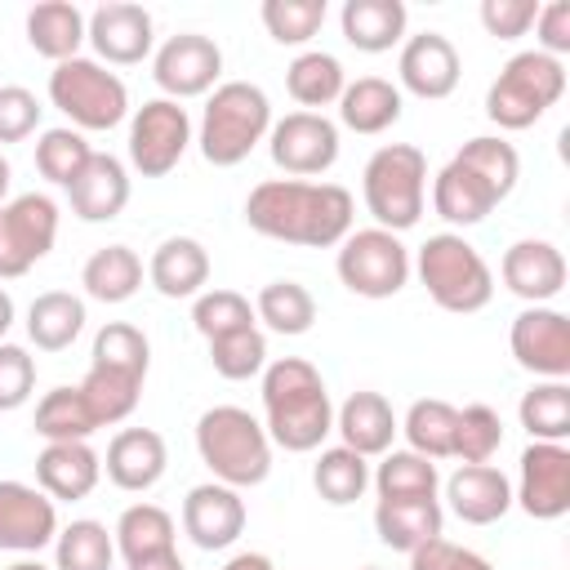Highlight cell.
I'll return each mask as SVG.
<instances>
[{
  "label": "cell",
  "instance_id": "7402d4cb",
  "mask_svg": "<svg viewBox=\"0 0 570 570\" xmlns=\"http://www.w3.org/2000/svg\"><path fill=\"white\" fill-rule=\"evenodd\" d=\"M169 468V445L156 428H120L111 441H107V459H102V472L116 490H129V494H147Z\"/></svg>",
  "mask_w": 570,
  "mask_h": 570
},
{
  "label": "cell",
  "instance_id": "ac0fdd59",
  "mask_svg": "<svg viewBox=\"0 0 570 570\" xmlns=\"http://www.w3.org/2000/svg\"><path fill=\"white\" fill-rule=\"evenodd\" d=\"M459 76H463V58H459L450 36L419 31V36L401 40V58H396V80H401L396 89L401 94H414L423 102H441L459 89Z\"/></svg>",
  "mask_w": 570,
  "mask_h": 570
},
{
  "label": "cell",
  "instance_id": "5b68a950",
  "mask_svg": "<svg viewBox=\"0 0 570 570\" xmlns=\"http://www.w3.org/2000/svg\"><path fill=\"white\" fill-rule=\"evenodd\" d=\"M196 454L214 481L232 490H254L272 472V441L263 423L240 405H209L196 419Z\"/></svg>",
  "mask_w": 570,
  "mask_h": 570
},
{
  "label": "cell",
  "instance_id": "60d3db41",
  "mask_svg": "<svg viewBox=\"0 0 570 570\" xmlns=\"http://www.w3.org/2000/svg\"><path fill=\"white\" fill-rule=\"evenodd\" d=\"M98 432V419L80 387H49L36 401V436L45 441H89Z\"/></svg>",
  "mask_w": 570,
  "mask_h": 570
},
{
  "label": "cell",
  "instance_id": "680465c9",
  "mask_svg": "<svg viewBox=\"0 0 570 570\" xmlns=\"http://www.w3.org/2000/svg\"><path fill=\"white\" fill-rule=\"evenodd\" d=\"M9 325H13V298H9V289H0V343H4Z\"/></svg>",
  "mask_w": 570,
  "mask_h": 570
},
{
  "label": "cell",
  "instance_id": "f907efd6",
  "mask_svg": "<svg viewBox=\"0 0 570 570\" xmlns=\"http://www.w3.org/2000/svg\"><path fill=\"white\" fill-rule=\"evenodd\" d=\"M36 392V356L18 343H0V414L22 410Z\"/></svg>",
  "mask_w": 570,
  "mask_h": 570
},
{
  "label": "cell",
  "instance_id": "91938a15",
  "mask_svg": "<svg viewBox=\"0 0 570 570\" xmlns=\"http://www.w3.org/2000/svg\"><path fill=\"white\" fill-rule=\"evenodd\" d=\"M9 183H13V169H9V156L0 151V205L9 200Z\"/></svg>",
  "mask_w": 570,
  "mask_h": 570
},
{
  "label": "cell",
  "instance_id": "836d02e7",
  "mask_svg": "<svg viewBox=\"0 0 570 570\" xmlns=\"http://www.w3.org/2000/svg\"><path fill=\"white\" fill-rule=\"evenodd\" d=\"M142 258L129 245H102L80 267V285L98 303H129L142 289Z\"/></svg>",
  "mask_w": 570,
  "mask_h": 570
},
{
  "label": "cell",
  "instance_id": "52a82bcc",
  "mask_svg": "<svg viewBox=\"0 0 570 570\" xmlns=\"http://www.w3.org/2000/svg\"><path fill=\"white\" fill-rule=\"evenodd\" d=\"M361 200L383 232H410L428 209V156L414 142H383L361 169Z\"/></svg>",
  "mask_w": 570,
  "mask_h": 570
},
{
  "label": "cell",
  "instance_id": "5bb4252c",
  "mask_svg": "<svg viewBox=\"0 0 570 570\" xmlns=\"http://www.w3.org/2000/svg\"><path fill=\"white\" fill-rule=\"evenodd\" d=\"M218 76H223V49L200 31H178L151 53V80L160 85V98L183 102L214 94Z\"/></svg>",
  "mask_w": 570,
  "mask_h": 570
},
{
  "label": "cell",
  "instance_id": "484cf974",
  "mask_svg": "<svg viewBox=\"0 0 570 570\" xmlns=\"http://www.w3.org/2000/svg\"><path fill=\"white\" fill-rule=\"evenodd\" d=\"M445 499L463 525H494L512 508V481L494 463H463L445 481Z\"/></svg>",
  "mask_w": 570,
  "mask_h": 570
},
{
  "label": "cell",
  "instance_id": "b9f144b4",
  "mask_svg": "<svg viewBox=\"0 0 570 570\" xmlns=\"http://www.w3.org/2000/svg\"><path fill=\"white\" fill-rule=\"evenodd\" d=\"M111 561H116V539L94 517L62 525L53 539V570H111Z\"/></svg>",
  "mask_w": 570,
  "mask_h": 570
},
{
  "label": "cell",
  "instance_id": "603a6c76",
  "mask_svg": "<svg viewBox=\"0 0 570 570\" xmlns=\"http://www.w3.org/2000/svg\"><path fill=\"white\" fill-rule=\"evenodd\" d=\"M98 481H102V459L89 441H45V450L36 454V485L53 503L89 499Z\"/></svg>",
  "mask_w": 570,
  "mask_h": 570
},
{
  "label": "cell",
  "instance_id": "7c38bea8",
  "mask_svg": "<svg viewBox=\"0 0 570 570\" xmlns=\"http://www.w3.org/2000/svg\"><path fill=\"white\" fill-rule=\"evenodd\" d=\"M191 147V116L174 98H147L129 116V165L142 178H165Z\"/></svg>",
  "mask_w": 570,
  "mask_h": 570
},
{
  "label": "cell",
  "instance_id": "7a4b0ae2",
  "mask_svg": "<svg viewBox=\"0 0 570 570\" xmlns=\"http://www.w3.org/2000/svg\"><path fill=\"white\" fill-rule=\"evenodd\" d=\"M521 178V156L499 134L468 138L432 178V209L450 227H476L494 205L512 196Z\"/></svg>",
  "mask_w": 570,
  "mask_h": 570
},
{
  "label": "cell",
  "instance_id": "6f0895ef",
  "mask_svg": "<svg viewBox=\"0 0 570 570\" xmlns=\"http://www.w3.org/2000/svg\"><path fill=\"white\" fill-rule=\"evenodd\" d=\"M125 570H187V566H183V557H178V552H160V557L134 561V566H125Z\"/></svg>",
  "mask_w": 570,
  "mask_h": 570
},
{
  "label": "cell",
  "instance_id": "8992f818",
  "mask_svg": "<svg viewBox=\"0 0 570 570\" xmlns=\"http://www.w3.org/2000/svg\"><path fill=\"white\" fill-rule=\"evenodd\" d=\"M419 272V285L441 312L472 316L494 298V272L481 258V249L463 232H436L419 245V258L410 263Z\"/></svg>",
  "mask_w": 570,
  "mask_h": 570
},
{
  "label": "cell",
  "instance_id": "4dcf8cb0",
  "mask_svg": "<svg viewBox=\"0 0 570 570\" xmlns=\"http://www.w3.org/2000/svg\"><path fill=\"white\" fill-rule=\"evenodd\" d=\"M85 22L89 13H80L71 0H40L36 9H27V45L58 67L67 58H80Z\"/></svg>",
  "mask_w": 570,
  "mask_h": 570
},
{
  "label": "cell",
  "instance_id": "bcb514c9",
  "mask_svg": "<svg viewBox=\"0 0 570 570\" xmlns=\"http://www.w3.org/2000/svg\"><path fill=\"white\" fill-rule=\"evenodd\" d=\"M191 325L209 343V338H223V334L258 325V316H254V303L240 289H200L196 303H191Z\"/></svg>",
  "mask_w": 570,
  "mask_h": 570
},
{
  "label": "cell",
  "instance_id": "f546056e",
  "mask_svg": "<svg viewBox=\"0 0 570 570\" xmlns=\"http://www.w3.org/2000/svg\"><path fill=\"white\" fill-rule=\"evenodd\" d=\"M405 22H410V9L401 0H343L338 9L343 40L361 53H387L392 45H401Z\"/></svg>",
  "mask_w": 570,
  "mask_h": 570
},
{
  "label": "cell",
  "instance_id": "cb8c5ba5",
  "mask_svg": "<svg viewBox=\"0 0 570 570\" xmlns=\"http://www.w3.org/2000/svg\"><path fill=\"white\" fill-rule=\"evenodd\" d=\"M67 205L80 223H111L129 205V169L111 151H94L80 178L67 187Z\"/></svg>",
  "mask_w": 570,
  "mask_h": 570
},
{
  "label": "cell",
  "instance_id": "6da1fadb",
  "mask_svg": "<svg viewBox=\"0 0 570 570\" xmlns=\"http://www.w3.org/2000/svg\"><path fill=\"white\" fill-rule=\"evenodd\" d=\"M356 200L338 183L307 178H267L245 196V223L281 245L334 249L352 232Z\"/></svg>",
  "mask_w": 570,
  "mask_h": 570
},
{
  "label": "cell",
  "instance_id": "ab89813d",
  "mask_svg": "<svg viewBox=\"0 0 570 570\" xmlns=\"http://www.w3.org/2000/svg\"><path fill=\"white\" fill-rule=\"evenodd\" d=\"M312 485H316V494L325 503L347 508V503H356L370 490V459H361L347 445H330L312 463Z\"/></svg>",
  "mask_w": 570,
  "mask_h": 570
},
{
  "label": "cell",
  "instance_id": "11a10c76",
  "mask_svg": "<svg viewBox=\"0 0 570 570\" xmlns=\"http://www.w3.org/2000/svg\"><path fill=\"white\" fill-rule=\"evenodd\" d=\"M534 31H539V53H548V58H566V53H570V4H566V0L539 4Z\"/></svg>",
  "mask_w": 570,
  "mask_h": 570
},
{
  "label": "cell",
  "instance_id": "6125c7cd",
  "mask_svg": "<svg viewBox=\"0 0 570 570\" xmlns=\"http://www.w3.org/2000/svg\"><path fill=\"white\" fill-rule=\"evenodd\" d=\"M361 570H379V566H361Z\"/></svg>",
  "mask_w": 570,
  "mask_h": 570
},
{
  "label": "cell",
  "instance_id": "277c9868",
  "mask_svg": "<svg viewBox=\"0 0 570 570\" xmlns=\"http://www.w3.org/2000/svg\"><path fill=\"white\" fill-rule=\"evenodd\" d=\"M267 129H272V98L263 94V85L218 80V89L205 98L196 142L214 169H232L249 160V151L267 138Z\"/></svg>",
  "mask_w": 570,
  "mask_h": 570
},
{
  "label": "cell",
  "instance_id": "f6af8a7d",
  "mask_svg": "<svg viewBox=\"0 0 570 570\" xmlns=\"http://www.w3.org/2000/svg\"><path fill=\"white\" fill-rule=\"evenodd\" d=\"M76 387H80V396L89 401V410H94L98 428L125 423V419L134 414L138 396H142V383H138V379L116 374V370H98V365H89V370H85V379H80Z\"/></svg>",
  "mask_w": 570,
  "mask_h": 570
},
{
  "label": "cell",
  "instance_id": "4316f807",
  "mask_svg": "<svg viewBox=\"0 0 570 570\" xmlns=\"http://www.w3.org/2000/svg\"><path fill=\"white\" fill-rule=\"evenodd\" d=\"M405 111V94L383 76H356L338 94V125L352 134H387Z\"/></svg>",
  "mask_w": 570,
  "mask_h": 570
},
{
  "label": "cell",
  "instance_id": "30bf717a",
  "mask_svg": "<svg viewBox=\"0 0 570 570\" xmlns=\"http://www.w3.org/2000/svg\"><path fill=\"white\" fill-rule=\"evenodd\" d=\"M334 272L343 281V289H352L356 298H392L410 285V249L401 245L396 232L383 227H352L338 240L334 254Z\"/></svg>",
  "mask_w": 570,
  "mask_h": 570
},
{
  "label": "cell",
  "instance_id": "f35d334b",
  "mask_svg": "<svg viewBox=\"0 0 570 570\" xmlns=\"http://www.w3.org/2000/svg\"><path fill=\"white\" fill-rule=\"evenodd\" d=\"M517 419H521V428L530 432V441H557V445H566V436H570V383H561V379H539V383L521 396Z\"/></svg>",
  "mask_w": 570,
  "mask_h": 570
},
{
  "label": "cell",
  "instance_id": "f5cc1de1",
  "mask_svg": "<svg viewBox=\"0 0 570 570\" xmlns=\"http://www.w3.org/2000/svg\"><path fill=\"white\" fill-rule=\"evenodd\" d=\"M476 18H481V27H485L494 40H517V36H525V31L534 27L539 4H534V0H481Z\"/></svg>",
  "mask_w": 570,
  "mask_h": 570
},
{
  "label": "cell",
  "instance_id": "d6a6232c",
  "mask_svg": "<svg viewBox=\"0 0 570 570\" xmlns=\"http://www.w3.org/2000/svg\"><path fill=\"white\" fill-rule=\"evenodd\" d=\"M85 330V298L71 289H45L27 307V338L40 352H67Z\"/></svg>",
  "mask_w": 570,
  "mask_h": 570
},
{
  "label": "cell",
  "instance_id": "db71d44e",
  "mask_svg": "<svg viewBox=\"0 0 570 570\" xmlns=\"http://www.w3.org/2000/svg\"><path fill=\"white\" fill-rule=\"evenodd\" d=\"M410 570H494L481 552L463 548V543H450V539H432L423 548L410 552Z\"/></svg>",
  "mask_w": 570,
  "mask_h": 570
},
{
  "label": "cell",
  "instance_id": "9c48e42d",
  "mask_svg": "<svg viewBox=\"0 0 570 570\" xmlns=\"http://www.w3.org/2000/svg\"><path fill=\"white\" fill-rule=\"evenodd\" d=\"M49 102L80 134H107L129 116V89L98 58H67L49 71Z\"/></svg>",
  "mask_w": 570,
  "mask_h": 570
},
{
  "label": "cell",
  "instance_id": "e575fe53",
  "mask_svg": "<svg viewBox=\"0 0 570 570\" xmlns=\"http://www.w3.org/2000/svg\"><path fill=\"white\" fill-rule=\"evenodd\" d=\"M343 85H347V71H343V62H338L334 53H325V49H303V53L285 67V89H289V98H294L303 111H321V107L338 102Z\"/></svg>",
  "mask_w": 570,
  "mask_h": 570
},
{
  "label": "cell",
  "instance_id": "816d5d0a",
  "mask_svg": "<svg viewBox=\"0 0 570 570\" xmlns=\"http://www.w3.org/2000/svg\"><path fill=\"white\" fill-rule=\"evenodd\" d=\"M40 98L27 85H0V142H22L40 129Z\"/></svg>",
  "mask_w": 570,
  "mask_h": 570
},
{
  "label": "cell",
  "instance_id": "3957f363",
  "mask_svg": "<svg viewBox=\"0 0 570 570\" xmlns=\"http://www.w3.org/2000/svg\"><path fill=\"white\" fill-rule=\"evenodd\" d=\"M263 432L285 454H312L334 432V401L321 370L303 356H276L263 370Z\"/></svg>",
  "mask_w": 570,
  "mask_h": 570
},
{
  "label": "cell",
  "instance_id": "e0dca14e",
  "mask_svg": "<svg viewBox=\"0 0 570 570\" xmlns=\"http://www.w3.org/2000/svg\"><path fill=\"white\" fill-rule=\"evenodd\" d=\"M85 40L94 45L102 67H138L142 58L156 53V22L142 4L129 0H107L89 13Z\"/></svg>",
  "mask_w": 570,
  "mask_h": 570
},
{
  "label": "cell",
  "instance_id": "2e32d148",
  "mask_svg": "<svg viewBox=\"0 0 570 570\" xmlns=\"http://www.w3.org/2000/svg\"><path fill=\"white\" fill-rule=\"evenodd\" d=\"M508 347L534 379H570V316L557 307H525L512 316Z\"/></svg>",
  "mask_w": 570,
  "mask_h": 570
},
{
  "label": "cell",
  "instance_id": "44dd1931",
  "mask_svg": "<svg viewBox=\"0 0 570 570\" xmlns=\"http://www.w3.org/2000/svg\"><path fill=\"white\" fill-rule=\"evenodd\" d=\"M499 276H503V285H508L517 298H525L530 307H548V303L566 289V254H561L552 240L525 236V240H512V245L503 249Z\"/></svg>",
  "mask_w": 570,
  "mask_h": 570
},
{
  "label": "cell",
  "instance_id": "74e56055",
  "mask_svg": "<svg viewBox=\"0 0 570 570\" xmlns=\"http://www.w3.org/2000/svg\"><path fill=\"white\" fill-rule=\"evenodd\" d=\"M254 316L272 330V334H285V338H298L316 325V298L307 285L298 281H267L254 298Z\"/></svg>",
  "mask_w": 570,
  "mask_h": 570
},
{
  "label": "cell",
  "instance_id": "94428289",
  "mask_svg": "<svg viewBox=\"0 0 570 570\" xmlns=\"http://www.w3.org/2000/svg\"><path fill=\"white\" fill-rule=\"evenodd\" d=\"M9 570H53V566H45L40 557H18V561H13Z\"/></svg>",
  "mask_w": 570,
  "mask_h": 570
},
{
  "label": "cell",
  "instance_id": "83f0119b",
  "mask_svg": "<svg viewBox=\"0 0 570 570\" xmlns=\"http://www.w3.org/2000/svg\"><path fill=\"white\" fill-rule=\"evenodd\" d=\"M147 281L165 298H196L209 281V249L196 236H165L147 258Z\"/></svg>",
  "mask_w": 570,
  "mask_h": 570
},
{
  "label": "cell",
  "instance_id": "ba28073f",
  "mask_svg": "<svg viewBox=\"0 0 570 570\" xmlns=\"http://www.w3.org/2000/svg\"><path fill=\"white\" fill-rule=\"evenodd\" d=\"M561 94H566V62L539 49H521L499 67L494 85L485 89V116L499 129L517 134L543 120L561 102Z\"/></svg>",
  "mask_w": 570,
  "mask_h": 570
},
{
  "label": "cell",
  "instance_id": "9a60e30c",
  "mask_svg": "<svg viewBox=\"0 0 570 570\" xmlns=\"http://www.w3.org/2000/svg\"><path fill=\"white\" fill-rule=\"evenodd\" d=\"M512 503L534 521H557L570 512V450L557 441H530L521 450Z\"/></svg>",
  "mask_w": 570,
  "mask_h": 570
},
{
  "label": "cell",
  "instance_id": "8d00e7d4",
  "mask_svg": "<svg viewBox=\"0 0 570 570\" xmlns=\"http://www.w3.org/2000/svg\"><path fill=\"white\" fill-rule=\"evenodd\" d=\"M370 485L379 499H436L441 472L432 459H423L414 450H387V454H379Z\"/></svg>",
  "mask_w": 570,
  "mask_h": 570
},
{
  "label": "cell",
  "instance_id": "ee69618b",
  "mask_svg": "<svg viewBox=\"0 0 570 570\" xmlns=\"http://www.w3.org/2000/svg\"><path fill=\"white\" fill-rule=\"evenodd\" d=\"M89 156H94V147H89L85 134L71 129V125L40 129V138H36V169H40V178L53 183V187H71V183L80 178V169L89 165Z\"/></svg>",
  "mask_w": 570,
  "mask_h": 570
},
{
  "label": "cell",
  "instance_id": "7dc6e473",
  "mask_svg": "<svg viewBox=\"0 0 570 570\" xmlns=\"http://www.w3.org/2000/svg\"><path fill=\"white\" fill-rule=\"evenodd\" d=\"M209 365L227 383H245V379L263 374L267 370V334L258 325H249V330L209 338Z\"/></svg>",
  "mask_w": 570,
  "mask_h": 570
},
{
  "label": "cell",
  "instance_id": "9f6ffc18",
  "mask_svg": "<svg viewBox=\"0 0 570 570\" xmlns=\"http://www.w3.org/2000/svg\"><path fill=\"white\" fill-rule=\"evenodd\" d=\"M218 570H276V566H272V557H263V552H236V557H227Z\"/></svg>",
  "mask_w": 570,
  "mask_h": 570
},
{
  "label": "cell",
  "instance_id": "c3c4849f",
  "mask_svg": "<svg viewBox=\"0 0 570 570\" xmlns=\"http://www.w3.org/2000/svg\"><path fill=\"white\" fill-rule=\"evenodd\" d=\"M325 0H263L258 18L276 45H307L325 27Z\"/></svg>",
  "mask_w": 570,
  "mask_h": 570
},
{
  "label": "cell",
  "instance_id": "d590c367",
  "mask_svg": "<svg viewBox=\"0 0 570 570\" xmlns=\"http://www.w3.org/2000/svg\"><path fill=\"white\" fill-rule=\"evenodd\" d=\"M454 423H459V410L441 396H419L405 419H401V432H405V450L423 454V459H454Z\"/></svg>",
  "mask_w": 570,
  "mask_h": 570
},
{
  "label": "cell",
  "instance_id": "4fadbf2b",
  "mask_svg": "<svg viewBox=\"0 0 570 570\" xmlns=\"http://www.w3.org/2000/svg\"><path fill=\"white\" fill-rule=\"evenodd\" d=\"M267 156L285 178H316L338 160V125L325 111H285L267 129Z\"/></svg>",
  "mask_w": 570,
  "mask_h": 570
},
{
  "label": "cell",
  "instance_id": "8fae6325",
  "mask_svg": "<svg viewBox=\"0 0 570 570\" xmlns=\"http://www.w3.org/2000/svg\"><path fill=\"white\" fill-rule=\"evenodd\" d=\"M58 240V205L45 191H22L0 205V281L27 276Z\"/></svg>",
  "mask_w": 570,
  "mask_h": 570
},
{
  "label": "cell",
  "instance_id": "d4e9b609",
  "mask_svg": "<svg viewBox=\"0 0 570 570\" xmlns=\"http://www.w3.org/2000/svg\"><path fill=\"white\" fill-rule=\"evenodd\" d=\"M334 432L361 459H379V454L392 450V441L401 432V419H396V410H392V401L383 392H352L334 410Z\"/></svg>",
  "mask_w": 570,
  "mask_h": 570
},
{
  "label": "cell",
  "instance_id": "681fc988",
  "mask_svg": "<svg viewBox=\"0 0 570 570\" xmlns=\"http://www.w3.org/2000/svg\"><path fill=\"white\" fill-rule=\"evenodd\" d=\"M503 445V419L490 405H463L454 423V459L463 463H490Z\"/></svg>",
  "mask_w": 570,
  "mask_h": 570
},
{
  "label": "cell",
  "instance_id": "f1b7e54d",
  "mask_svg": "<svg viewBox=\"0 0 570 570\" xmlns=\"http://www.w3.org/2000/svg\"><path fill=\"white\" fill-rule=\"evenodd\" d=\"M441 525H445L441 499H379L374 503V534L392 552H414L441 539Z\"/></svg>",
  "mask_w": 570,
  "mask_h": 570
},
{
  "label": "cell",
  "instance_id": "1f68e13d",
  "mask_svg": "<svg viewBox=\"0 0 570 570\" xmlns=\"http://www.w3.org/2000/svg\"><path fill=\"white\" fill-rule=\"evenodd\" d=\"M111 539H116V552L125 557V566L147 561V557H160V552H178L174 548L178 525H174V517L160 503H129L116 517Z\"/></svg>",
  "mask_w": 570,
  "mask_h": 570
},
{
  "label": "cell",
  "instance_id": "7bdbcfd3",
  "mask_svg": "<svg viewBox=\"0 0 570 570\" xmlns=\"http://www.w3.org/2000/svg\"><path fill=\"white\" fill-rule=\"evenodd\" d=\"M89 365H98V370H116V374H129V379L147 383L151 343H147V334H142L138 325H129V321H107V325L94 334Z\"/></svg>",
  "mask_w": 570,
  "mask_h": 570
},
{
  "label": "cell",
  "instance_id": "d6986e66",
  "mask_svg": "<svg viewBox=\"0 0 570 570\" xmlns=\"http://www.w3.org/2000/svg\"><path fill=\"white\" fill-rule=\"evenodd\" d=\"M58 539V503L27 481H0V552L36 557Z\"/></svg>",
  "mask_w": 570,
  "mask_h": 570
},
{
  "label": "cell",
  "instance_id": "ffe728a7",
  "mask_svg": "<svg viewBox=\"0 0 570 570\" xmlns=\"http://www.w3.org/2000/svg\"><path fill=\"white\" fill-rule=\"evenodd\" d=\"M245 499L240 490L223 485V481H205L191 485L183 499V534L200 548V552H223L245 534Z\"/></svg>",
  "mask_w": 570,
  "mask_h": 570
}]
</instances>
